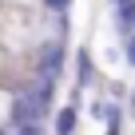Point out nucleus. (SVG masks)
<instances>
[{
	"instance_id": "1",
	"label": "nucleus",
	"mask_w": 135,
	"mask_h": 135,
	"mask_svg": "<svg viewBox=\"0 0 135 135\" xmlns=\"http://www.w3.org/2000/svg\"><path fill=\"white\" fill-rule=\"evenodd\" d=\"M68 68V44L64 40H48L32 52V76H44V80H60Z\"/></svg>"
},
{
	"instance_id": "2",
	"label": "nucleus",
	"mask_w": 135,
	"mask_h": 135,
	"mask_svg": "<svg viewBox=\"0 0 135 135\" xmlns=\"http://www.w3.org/2000/svg\"><path fill=\"white\" fill-rule=\"evenodd\" d=\"M76 127H80V103L76 99H68L64 107H56L52 111V135H76Z\"/></svg>"
},
{
	"instance_id": "3",
	"label": "nucleus",
	"mask_w": 135,
	"mask_h": 135,
	"mask_svg": "<svg viewBox=\"0 0 135 135\" xmlns=\"http://www.w3.org/2000/svg\"><path fill=\"white\" fill-rule=\"evenodd\" d=\"M72 64H76V95H84L91 88V80H95V56H91V48H76Z\"/></svg>"
},
{
	"instance_id": "4",
	"label": "nucleus",
	"mask_w": 135,
	"mask_h": 135,
	"mask_svg": "<svg viewBox=\"0 0 135 135\" xmlns=\"http://www.w3.org/2000/svg\"><path fill=\"white\" fill-rule=\"evenodd\" d=\"M91 115L99 119V123H107V127H115V131H123V115H127V107L119 103V99H91Z\"/></svg>"
},
{
	"instance_id": "5",
	"label": "nucleus",
	"mask_w": 135,
	"mask_h": 135,
	"mask_svg": "<svg viewBox=\"0 0 135 135\" xmlns=\"http://www.w3.org/2000/svg\"><path fill=\"white\" fill-rule=\"evenodd\" d=\"M16 123V88H0V131Z\"/></svg>"
},
{
	"instance_id": "6",
	"label": "nucleus",
	"mask_w": 135,
	"mask_h": 135,
	"mask_svg": "<svg viewBox=\"0 0 135 135\" xmlns=\"http://www.w3.org/2000/svg\"><path fill=\"white\" fill-rule=\"evenodd\" d=\"M0 8H44V0H0Z\"/></svg>"
},
{
	"instance_id": "7",
	"label": "nucleus",
	"mask_w": 135,
	"mask_h": 135,
	"mask_svg": "<svg viewBox=\"0 0 135 135\" xmlns=\"http://www.w3.org/2000/svg\"><path fill=\"white\" fill-rule=\"evenodd\" d=\"M103 135H119V131H115V127H107V131H103Z\"/></svg>"
}]
</instances>
